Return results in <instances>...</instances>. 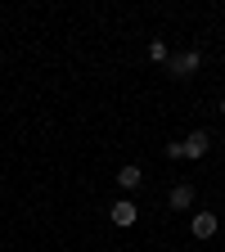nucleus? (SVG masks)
Instances as JSON below:
<instances>
[{
    "label": "nucleus",
    "mask_w": 225,
    "mask_h": 252,
    "mask_svg": "<svg viewBox=\"0 0 225 252\" xmlns=\"http://www.w3.org/2000/svg\"><path fill=\"white\" fill-rule=\"evenodd\" d=\"M176 212H185V207H194V185H176L171 189V198H167Z\"/></svg>",
    "instance_id": "39448f33"
},
{
    "label": "nucleus",
    "mask_w": 225,
    "mask_h": 252,
    "mask_svg": "<svg viewBox=\"0 0 225 252\" xmlns=\"http://www.w3.org/2000/svg\"><path fill=\"white\" fill-rule=\"evenodd\" d=\"M216 234V212H198L194 216V239H212Z\"/></svg>",
    "instance_id": "20e7f679"
},
{
    "label": "nucleus",
    "mask_w": 225,
    "mask_h": 252,
    "mask_svg": "<svg viewBox=\"0 0 225 252\" xmlns=\"http://www.w3.org/2000/svg\"><path fill=\"white\" fill-rule=\"evenodd\" d=\"M108 216H113V225H117V230H126V225H135V220H140V207L122 198V203H113V212H108Z\"/></svg>",
    "instance_id": "7ed1b4c3"
},
{
    "label": "nucleus",
    "mask_w": 225,
    "mask_h": 252,
    "mask_svg": "<svg viewBox=\"0 0 225 252\" xmlns=\"http://www.w3.org/2000/svg\"><path fill=\"white\" fill-rule=\"evenodd\" d=\"M149 59H153V63H167V59H171V50H167L162 41H153V45H149Z\"/></svg>",
    "instance_id": "0eeeda50"
},
{
    "label": "nucleus",
    "mask_w": 225,
    "mask_h": 252,
    "mask_svg": "<svg viewBox=\"0 0 225 252\" xmlns=\"http://www.w3.org/2000/svg\"><path fill=\"white\" fill-rule=\"evenodd\" d=\"M140 180H144V171H140L135 162H131V167H122V171H117V185H122V189H140Z\"/></svg>",
    "instance_id": "423d86ee"
},
{
    "label": "nucleus",
    "mask_w": 225,
    "mask_h": 252,
    "mask_svg": "<svg viewBox=\"0 0 225 252\" xmlns=\"http://www.w3.org/2000/svg\"><path fill=\"white\" fill-rule=\"evenodd\" d=\"M167 72H171V77H194V72H198V50L171 54V59H167Z\"/></svg>",
    "instance_id": "f03ea898"
},
{
    "label": "nucleus",
    "mask_w": 225,
    "mask_h": 252,
    "mask_svg": "<svg viewBox=\"0 0 225 252\" xmlns=\"http://www.w3.org/2000/svg\"><path fill=\"white\" fill-rule=\"evenodd\" d=\"M212 149V135L207 131H194L189 140H176V144H167V158H203Z\"/></svg>",
    "instance_id": "f257e3e1"
},
{
    "label": "nucleus",
    "mask_w": 225,
    "mask_h": 252,
    "mask_svg": "<svg viewBox=\"0 0 225 252\" xmlns=\"http://www.w3.org/2000/svg\"><path fill=\"white\" fill-rule=\"evenodd\" d=\"M221 113H225V99H221Z\"/></svg>",
    "instance_id": "6e6552de"
}]
</instances>
